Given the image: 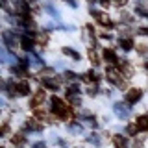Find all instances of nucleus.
<instances>
[{"label":"nucleus","instance_id":"obj_1","mask_svg":"<svg viewBox=\"0 0 148 148\" xmlns=\"http://www.w3.org/2000/svg\"><path fill=\"white\" fill-rule=\"evenodd\" d=\"M141 96H143L141 89H132V91L126 92V100L130 102V104H135V102H139V100H141Z\"/></svg>","mask_w":148,"mask_h":148},{"label":"nucleus","instance_id":"obj_2","mask_svg":"<svg viewBox=\"0 0 148 148\" xmlns=\"http://www.w3.org/2000/svg\"><path fill=\"white\" fill-rule=\"evenodd\" d=\"M115 113H117L120 119H126L128 115H130V108H128V106H124L122 102H117V104H115Z\"/></svg>","mask_w":148,"mask_h":148},{"label":"nucleus","instance_id":"obj_3","mask_svg":"<svg viewBox=\"0 0 148 148\" xmlns=\"http://www.w3.org/2000/svg\"><path fill=\"white\" fill-rule=\"evenodd\" d=\"M2 37H4V43L8 45V48H11V50H13V48L17 46V41H15V37H13L11 32H4Z\"/></svg>","mask_w":148,"mask_h":148},{"label":"nucleus","instance_id":"obj_4","mask_svg":"<svg viewBox=\"0 0 148 148\" xmlns=\"http://www.w3.org/2000/svg\"><path fill=\"white\" fill-rule=\"evenodd\" d=\"M17 9L22 13V15H26V17L30 15V6H28L26 0H18V2H17Z\"/></svg>","mask_w":148,"mask_h":148},{"label":"nucleus","instance_id":"obj_5","mask_svg":"<svg viewBox=\"0 0 148 148\" xmlns=\"http://www.w3.org/2000/svg\"><path fill=\"white\" fill-rule=\"evenodd\" d=\"M92 15L96 17V21H98V22H102V24H108V26H111V21H109V17L106 15V13H98V11H92Z\"/></svg>","mask_w":148,"mask_h":148},{"label":"nucleus","instance_id":"obj_6","mask_svg":"<svg viewBox=\"0 0 148 148\" xmlns=\"http://www.w3.org/2000/svg\"><path fill=\"white\" fill-rule=\"evenodd\" d=\"M108 78H109L113 83H119V82H120V72L115 71V69H109V71H108Z\"/></svg>","mask_w":148,"mask_h":148},{"label":"nucleus","instance_id":"obj_7","mask_svg":"<svg viewBox=\"0 0 148 148\" xmlns=\"http://www.w3.org/2000/svg\"><path fill=\"white\" fill-rule=\"evenodd\" d=\"M45 85L48 87V89H52V91H58V89H59V82L54 80V78H48V80H45Z\"/></svg>","mask_w":148,"mask_h":148},{"label":"nucleus","instance_id":"obj_8","mask_svg":"<svg viewBox=\"0 0 148 148\" xmlns=\"http://www.w3.org/2000/svg\"><path fill=\"white\" fill-rule=\"evenodd\" d=\"M113 141H115V145H117V148H128V143L122 135H115Z\"/></svg>","mask_w":148,"mask_h":148},{"label":"nucleus","instance_id":"obj_9","mask_svg":"<svg viewBox=\"0 0 148 148\" xmlns=\"http://www.w3.org/2000/svg\"><path fill=\"white\" fill-rule=\"evenodd\" d=\"M21 45H22V48H24V50H32V48H34V41H32L30 37H26V35L22 37Z\"/></svg>","mask_w":148,"mask_h":148},{"label":"nucleus","instance_id":"obj_10","mask_svg":"<svg viewBox=\"0 0 148 148\" xmlns=\"http://www.w3.org/2000/svg\"><path fill=\"white\" fill-rule=\"evenodd\" d=\"M43 100H45V92H43V91H39V92L35 95V98L32 100V106H34V108H37V106H39Z\"/></svg>","mask_w":148,"mask_h":148},{"label":"nucleus","instance_id":"obj_11","mask_svg":"<svg viewBox=\"0 0 148 148\" xmlns=\"http://www.w3.org/2000/svg\"><path fill=\"white\" fill-rule=\"evenodd\" d=\"M137 126H139V130H148V117H139Z\"/></svg>","mask_w":148,"mask_h":148},{"label":"nucleus","instance_id":"obj_12","mask_svg":"<svg viewBox=\"0 0 148 148\" xmlns=\"http://www.w3.org/2000/svg\"><path fill=\"white\" fill-rule=\"evenodd\" d=\"M104 58L108 59V61H117V56H115L113 50H104Z\"/></svg>","mask_w":148,"mask_h":148},{"label":"nucleus","instance_id":"obj_13","mask_svg":"<svg viewBox=\"0 0 148 148\" xmlns=\"http://www.w3.org/2000/svg\"><path fill=\"white\" fill-rule=\"evenodd\" d=\"M28 126H30L32 130H35V132H41V130H43V126H41L39 122H35L34 119H30V120H28Z\"/></svg>","mask_w":148,"mask_h":148},{"label":"nucleus","instance_id":"obj_14","mask_svg":"<svg viewBox=\"0 0 148 148\" xmlns=\"http://www.w3.org/2000/svg\"><path fill=\"white\" fill-rule=\"evenodd\" d=\"M45 9H46V11H48L52 17H58V11H56V8H54L50 2H46V4H45Z\"/></svg>","mask_w":148,"mask_h":148},{"label":"nucleus","instance_id":"obj_15","mask_svg":"<svg viewBox=\"0 0 148 148\" xmlns=\"http://www.w3.org/2000/svg\"><path fill=\"white\" fill-rule=\"evenodd\" d=\"M83 80H85L87 83H89V82H95V80H98V76H96L95 72H87V74H83Z\"/></svg>","mask_w":148,"mask_h":148},{"label":"nucleus","instance_id":"obj_16","mask_svg":"<svg viewBox=\"0 0 148 148\" xmlns=\"http://www.w3.org/2000/svg\"><path fill=\"white\" fill-rule=\"evenodd\" d=\"M63 54L71 56L72 59H80V54H78V52H74V50H71V48H63Z\"/></svg>","mask_w":148,"mask_h":148},{"label":"nucleus","instance_id":"obj_17","mask_svg":"<svg viewBox=\"0 0 148 148\" xmlns=\"http://www.w3.org/2000/svg\"><path fill=\"white\" fill-rule=\"evenodd\" d=\"M30 92V85L28 83H21L18 85V95H28Z\"/></svg>","mask_w":148,"mask_h":148},{"label":"nucleus","instance_id":"obj_18","mask_svg":"<svg viewBox=\"0 0 148 148\" xmlns=\"http://www.w3.org/2000/svg\"><path fill=\"white\" fill-rule=\"evenodd\" d=\"M89 59L92 61V65H98L100 63V59H98V56H96L95 50H89Z\"/></svg>","mask_w":148,"mask_h":148},{"label":"nucleus","instance_id":"obj_19","mask_svg":"<svg viewBox=\"0 0 148 148\" xmlns=\"http://www.w3.org/2000/svg\"><path fill=\"white\" fill-rule=\"evenodd\" d=\"M24 135H15L13 137V145H17V146H21V145H24Z\"/></svg>","mask_w":148,"mask_h":148},{"label":"nucleus","instance_id":"obj_20","mask_svg":"<svg viewBox=\"0 0 148 148\" xmlns=\"http://www.w3.org/2000/svg\"><path fill=\"white\" fill-rule=\"evenodd\" d=\"M120 45H122V48H124V50H130V48H133V43H132L130 39H122V41H120Z\"/></svg>","mask_w":148,"mask_h":148},{"label":"nucleus","instance_id":"obj_21","mask_svg":"<svg viewBox=\"0 0 148 148\" xmlns=\"http://www.w3.org/2000/svg\"><path fill=\"white\" fill-rule=\"evenodd\" d=\"M67 92H69V98H71V96H76L78 95V85H69Z\"/></svg>","mask_w":148,"mask_h":148},{"label":"nucleus","instance_id":"obj_22","mask_svg":"<svg viewBox=\"0 0 148 148\" xmlns=\"http://www.w3.org/2000/svg\"><path fill=\"white\" fill-rule=\"evenodd\" d=\"M137 130H139L137 124H135V126H128V133H130V135H135V133H137Z\"/></svg>","mask_w":148,"mask_h":148},{"label":"nucleus","instance_id":"obj_23","mask_svg":"<svg viewBox=\"0 0 148 148\" xmlns=\"http://www.w3.org/2000/svg\"><path fill=\"white\" fill-rule=\"evenodd\" d=\"M43 74L46 76V80H48V78H52V76H54V71H52V69H45Z\"/></svg>","mask_w":148,"mask_h":148},{"label":"nucleus","instance_id":"obj_24","mask_svg":"<svg viewBox=\"0 0 148 148\" xmlns=\"http://www.w3.org/2000/svg\"><path fill=\"white\" fill-rule=\"evenodd\" d=\"M71 132H82L80 124H71Z\"/></svg>","mask_w":148,"mask_h":148},{"label":"nucleus","instance_id":"obj_25","mask_svg":"<svg viewBox=\"0 0 148 148\" xmlns=\"http://www.w3.org/2000/svg\"><path fill=\"white\" fill-rule=\"evenodd\" d=\"M65 78H67V80H76V74L74 72H65Z\"/></svg>","mask_w":148,"mask_h":148},{"label":"nucleus","instance_id":"obj_26","mask_svg":"<svg viewBox=\"0 0 148 148\" xmlns=\"http://www.w3.org/2000/svg\"><path fill=\"white\" fill-rule=\"evenodd\" d=\"M89 141H91V143H95V145H98V141H100V139H98V135H95V133H92V135L89 137Z\"/></svg>","mask_w":148,"mask_h":148},{"label":"nucleus","instance_id":"obj_27","mask_svg":"<svg viewBox=\"0 0 148 148\" xmlns=\"http://www.w3.org/2000/svg\"><path fill=\"white\" fill-rule=\"evenodd\" d=\"M137 52L145 54V52H146V46H145V45H139V46H137Z\"/></svg>","mask_w":148,"mask_h":148},{"label":"nucleus","instance_id":"obj_28","mask_svg":"<svg viewBox=\"0 0 148 148\" xmlns=\"http://www.w3.org/2000/svg\"><path fill=\"white\" fill-rule=\"evenodd\" d=\"M120 34H122L124 37H128L130 35V30H128V28H120Z\"/></svg>","mask_w":148,"mask_h":148},{"label":"nucleus","instance_id":"obj_29","mask_svg":"<svg viewBox=\"0 0 148 148\" xmlns=\"http://www.w3.org/2000/svg\"><path fill=\"white\" fill-rule=\"evenodd\" d=\"M115 2H117V6H126L128 0H115Z\"/></svg>","mask_w":148,"mask_h":148},{"label":"nucleus","instance_id":"obj_30","mask_svg":"<svg viewBox=\"0 0 148 148\" xmlns=\"http://www.w3.org/2000/svg\"><path fill=\"white\" fill-rule=\"evenodd\" d=\"M120 17H122V21H130V13H122Z\"/></svg>","mask_w":148,"mask_h":148},{"label":"nucleus","instance_id":"obj_31","mask_svg":"<svg viewBox=\"0 0 148 148\" xmlns=\"http://www.w3.org/2000/svg\"><path fill=\"white\" fill-rule=\"evenodd\" d=\"M139 34H143V35H146V34H148V28H141V30H139Z\"/></svg>","mask_w":148,"mask_h":148},{"label":"nucleus","instance_id":"obj_32","mask_svg":"<svg viewBox=\"0 0 148 148\" xmlns=\"http://www.w3.org/2000/svg\"><path fill=\"white\" fill-rule=\"evenodd\" d=\"M98 2L102 4V6H109V0H98Z\"/></svg>","mask_w":148,"mask_h":148},{"label":"nucleus","instance_id":"obj_33","mask_svg":"<svg viewBox=\"0 0 148 148\" xmlns=\"http://www.w3.org/2000/svg\"><path fill=\"white\" fill-rule=\"evenodd\" d=\"M34 148H46V146H45V143H37Z\"/></svg>","mask_w":148,"mask_h":148},{"label":"nucleus","instance_id":"obj_34","mask_svg":"<svg viewBox=\"0 0 148 148\" xmlns=\"http://www.w3.org/2000/svg\"><path fill=\"white\" fill-rule=\"evenodd\" d=\"M67 2L71 4V6H74V8H76V0H67Z\"/></svg>","mask_w":148,"mask_h":148}]
</instances>
